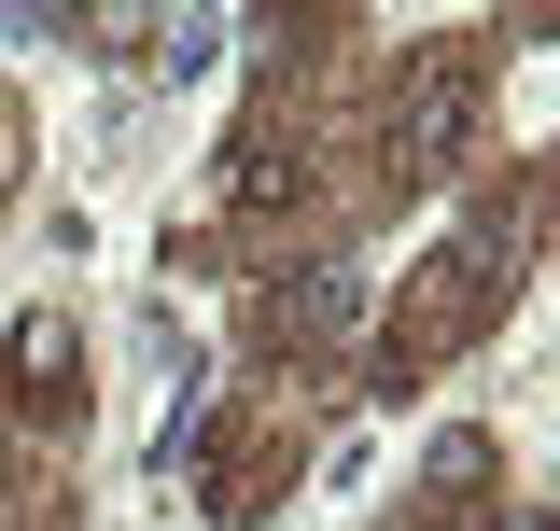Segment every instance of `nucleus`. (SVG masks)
Wrapping results in <instances>:
<instances>
[{"label":"nucleus","mask_w":560,"mask_h":531,"mask_svg":"<svg viewBox=\"0 0 560 531\" xmlns=\"http://www.w3.org/2000/svg\"><path fill=\"white\" fill-rule=\"evenodd\" d=\"M14 405H70V322L57 308L14 322Z\"/></svg>","instance_id":"nucleus-2"},{"label":"nucleus","mask_w":560,"mask_h":531,"mask_svg":"<svg viewBox=\"0 0 560 531\" xmlns=\"http://www.w3.org/2000/svg\"><path fill=\"white\" fill-rule=\"evenodd\" d=\"M210 43H224V14H183V28H168V57H154V70H168V84H197V70H210Z\"/></svg>","instance_id":"nucleus-4"},{"label":"nucleus","mask_w":560,"mask_h":531,"mask_svg":"<svg viewBox=\"0 0 560 531\" xmlns=\"http://www.w3.org/2000/svg\"><path fill=\"white\" fill-rule=\"evenodd\" d=\"M463 113H477V57H420L407 113H393V182H434V168L463 154Z\"/></svg>","instance_id":"nucleus-1"},{"label":"nucleus","mask_w":560,"mask_h":531,"mask_svg":"<svg viewBox=\"0 0 560 531\" xmlns=\"http://www.w3.org/2000/svg\"><path fill=\"white\" fill-rule=\"evenodd\" d=\"M364 322V266H323L308 294H294V335H350Z\"/></svg>","instance_id":"nucleus-3"}]
</instances>
